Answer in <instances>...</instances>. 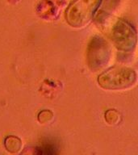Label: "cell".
<instances>
[{"label": "cell", "mask_w": 138, "mask_h": 155, "mask_svg": "<svg viewBox=\"0 0 138 155\" xmlns=\"http://www.w3.org/2000/svg\"><path fill=\"white\" fill-rule=\"evenodd\" d=\"M137 74L131 68L116 66L103 73L98 83L104 90L117 91L131 88L137 82Z\"/></svg>", "instance_id": "6da1fadb"}, {"label": "cell", "mask_w": 138, "mask_h": 155, "mask_svg": "<svg viewBox=\"0 0 138 155\" xmlns=\"http://www.w3.org/2000/svg\"><path fill=\"white\" fill-rule=\"evenodd\" d=\"M100 0H75L66 11V21L74 28H83L93 19Z\"/></svg>", "instance_id": "7a4b0ae2"}, {"label": "cell", "mask_w": 138, "mask_h": 155, "mask_svg": "<svg viewBox=\"0 0 138 155\" xmlns=\"http://www.w3.org/2000/svg\"><path fill=\"white\" fill-rule=\"evenodd\" d=\"M87 64L92 71L101 70L111 59V46L100 36H94L87 48Z\"/></svg>", "instance_id": "3957f363"}, {"label": "cell", "mask_w": 138, "mask_h": 155, "mask_svg": "<svg viewBox=\"0 0 138 155\" xmlns=\"http://www.w3.org/2000/svg\"><path fill=\"white\" fill-rule=\"evenodd\" d=\"M111 40L117 49L123 53L133 51L136 44V33L130 24L119 19L111 28Z\"/></svg>", "instance_id": "277c9868"}, {"label": "cell", "mask_w": 138, "mask_h": 155, "mask_svg": "<svg viewBox=\"0 0 138 155\" xmlns=\"http://www.w3.org/2000/svg\"><path fill=\"white\" fill-rule=\"evenodd\" d=\"M65 5V0H44L43 7H41V14L44 18L55 19L60 14V12Z\"/></svg>", "instance_id": "5b68a950"}, {"label": "cell", "mask_w": 138, "mask_h": 155, "mask_svg": "<svg viewBox=\"0 0 138 155\" xmlns=\"http://www.w3.org/2000/svg\"><path fill=\"white\" fill-rule=\"evenodd\" d=\"M118 4V0H100L98 11L95 12V19L100 21L103 18H107L110 12H113L116 5Z\"/></svg>", "instance_id": "8992f818"}]
</instances>
